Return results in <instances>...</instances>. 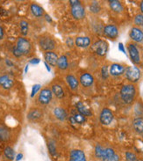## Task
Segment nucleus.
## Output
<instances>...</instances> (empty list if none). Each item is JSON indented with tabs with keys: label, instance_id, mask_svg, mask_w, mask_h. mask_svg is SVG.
Listing matches in <instances>:
<instances>
[{
	"label": "nucleus",
	"instance_id": "nucleus-1",
	"mask_svg": "<svg viewBox=\"0 0 143 161\" xmlns=\"http://www.w3.org/2000/svg\"><path fill=\"white\" fill-rule=\"evenodd\" d=\"M135 95H136V89L134 85L128 84L122 86L120 90V97L124 101V103L131 104L135 100Z\"/></svg>",
	"mask_w": 143,
	"mask_h": 161
},
{
	"label": "nucleus",
	"instance_id": "nucleus-2",
	"mask_svg": "<svg viewBox=\"0 0 143 161\" xmlns=\"http://www.w3.org/2000/svg\"><path fill=\"white\" fill-rule=\"evenodd\" d=\"M21 56H27L29 55L32 50V44L25 37H19L18 38L16 42V45L14 46Z\"/></svg>",
	"mask_w": 143,
	"mask_h": 161
},
{
	"label": "nucleus",
	"instance_id": "nucleus-3",
	"mask_svg": "<svg viewBox=\"0 0 143 161\" xmlns=\"http://www.w3.org/2000/svg\"><path fill=\"white\" fill-rule=\"evenodd\" d=\"M39 45L46 52L53 51V49L56 48V41L48 35H43L40 37Z\"/></svg>",
	"mask_w": 143,
	"mask_h": 161
},
{
	"label": "nucleus",
	"instance_id": "nucleus-4",
	"mask_svg": "<svg viewBox=\"0 0 143 161\" xmlns=\"http://www.w3.org/2000/svg\"><path fill=\"white\" fill-rule=\"evenodd\" d=\"M126 79L132 83H136L140 79V70L136 66H129L125 70Z\"/></svg>",
	"mask_w": 143,
	"mask_h": 161
},
{
	"label": "nucleus",
	"instance_id": "nucleus-5",
	"mask_svg": "<svg viewBox=\"0 0 143 161\" xmlns=\"http://www.w3.org/2000/svg\"><path fill=\"white\" fill-rule=\"evenodd\" d=\"M92 50L100 57H104L108 51V43L104 40L97 41L92 45Z\"/></svg>",
	"mask_w": 143,
	"mask_h": 161
},
{
	"label": "nucleus",
	"instance_id": "nucleus-6",
	"mask_svg": "<svg viewBox=\"0 0 143 161\" xmlns=\"http://www.w3.org/2000/svg\"><path fill=\"white\" fill-rule=\"evenodd\" d=\"M53 93L52 91L49 88H43L41 91L40 92L38 100L40 104L48 105L50 103V101L52 100Z\"/></svg>",
	"mask_w": 143,
	"mask_h": 161
},
{
	"label": "nucleus",
	"instance_id": "nucleus-7",
	"mask_svg": "<svg viewBox=\"0 0 143 161\" xmlns=\"http://www.w3.org/2000/svg\"><path fill=\"white\" fill-rule=\"evenodd\" d=\"M127 49L132 62L135 64H139L140 63V57L139 49L137 48L136 45L134 43H129L127 46Z\"/></svg>",
	"mask_w": 143,
	"mask_h": 161
},
{
	"label": "nucleus",
	"instance_id": "nucleus-8",
	"mask_svg": "<svg viewBox=\"0 0 143 161\" xmlns=\"http://www.w3.org/2000/svg\"><path fill=\"white\" fill-rule=\"evenodd\" d=\"M100 122L103 125H109L113 121V114L112 110L109 108H104L99 115Z\"/></svg>",
	"mask_w": 143,
	"mask_h": 161
},
{
	"label": "nucleus",
	"instance_id": "nucleus-9",
	"mask_svg": "<svg viewBox=\"0 0 143 161\" xmlns=\"http://www.w3.org/2000/svg\"><path fill=\"white\" fill-rule=\"evenodd\" d=\"M71 15L76 19H82L85 17V9L82 4L71 7Z\"/></svg>",
	"mask_w": 143,
	"mask_h": 161
},
{
	"label": "nucleus",
	"instance_id": "nucleus-10",
	"mask_svg": "<svg viewBox=\"0 0 143 161\" xmlns=\"http://www.w3.org/2000/svg\"><path fill=\"white\" fill-rule=\"evenodd\" d=\"M104 35L110 39H116L119 35L118 27L114 25H107L104 26Z\"/></svg>",
	"mask_w": 143,
	"mask_h": 161
},
{
	"label": "nucleus",
	"instance_id": "nucleus-11",
	"mask_svg": "<svg viewBox=\"0 0 143 161\" xmlns=\"http://www.w3.org/2000/svg\"><path fill=\"white\" fill-rule=\"evenodd\" d=\"M69 161H87L85 154L82 150L74 149L70 152V160Z\"/></svg>",
	"mask_w": 143,
	"mask_h": 161
},
{
	"label": "nucleus",
	"instance_id": "nucleus-12",
	"mask_svg": "<svg viewBox=\"0 0 143 161\" xmlns=\"http://www.w3.org/2000/svg\"><path fill=\"white\" fill-rule=\"evenodd\" d=\"M125 67L119 64H113L110 66V70L109 73L113 76V77H119L121 76L123 73H125Z\"/></svg>",
	"mask_w": 143,
	"mask_h": 161
},
{
	"label": "nucleus",
	"instance_id": "nucleus-13",
	"mask_svg": "<svg viewBox=\"0 0 143 161\" xmlns=\"http://www.w3.org/2000/svg\"><path fill=\"white\" fill-rule=\"evenodd\" d=\"M79 82L83 87H89L92 86V84L94 83V78L92 77V75L85 72L80 76L79 78Z\"/></svg>",
	"mask_w": 143,
	"mask_h": 161
},
{
	"label": "nucleus",
	"instance_id": "nucleus-14",
	"mask_svg": "<svg viewBox=\"0 0 143 161\" xmlns=\"http://www.w3.org/2000/svg\"><path fill=\"white\" fill-rule=\"evenodd\" d=\"M130 38L136 42H141L143 41V32L139 27H133L130 31Z\"/></svg>",
	"mask_w": 143,
	"mask_h": 161
},
{
	"label": "nucleus",
	"instance_id": "nucleus-15",
	"mask_svg": "<svg viewBox=\"0 0 143 161\" xmlns=\"http://www.w3.org/2000/svg\"><path fill=\"white\" fill-rule=\"evenodd\" d=\"M44 57H45V62L50 64L51 66H56L57 64V61H58V56L56 52L54 51H48L44 54Z\"/></svg>",
	"mask_w": 143,
	"mask_h": 161
},
{
	"label": "nucleus",
	"instance_id": "nucleus-16",
	"mask_svg": "<svg viewBox=\"0 0 143 161\" xmlns=\"http://www.w3.org/2000/svg\"><path fill=\"white\" fill-rule=\"evenodd\" d=\"M0 86L5 90H9L13 86V80L8 75H1L0 76Z\"/></svg>",
	"mask_w": 143,
	"mask_h": 161
},
{
	"label": "nucleus",
	"instance_id": "nucleus-17",
	"mask_svg": "<svg viewBox=\"0 0 143 161\" xmlns=\"http://www.w3.org/2000/svg\"><path fill=\"white\" fill-rule=\"evenodd\" d=\"M75 44L79 48H87L91 45V39L87 36H79L75 40Z\"/></svg>",
	"mask_w": 143,
	"mask_h": 161
},
{
	"label": "nucleus",
	"instance_id": "nucleus-18",
	"mask_svg": "<svg viewBox=\"0 0 143 161\" xmlns=\"http://www.w3.org/2000/svg\"><path fill=\"white\" fill-rule=\"evenodd\" d=\"M76 108L77 109L78 113L81 114L83 116H91L92 115V112L91 111V109L88 108L85 105L82 103V101H78L77 103L76 104Z\"/></svg>",
	"mask_w": 143,
	"mask_h": 161
},
{
	"label": "nucleus",
	"instance_id": "nucleus-19",
	"mask_svg": "<svg viewBox=\"0 0 143 161\" xmlns=\"http://www.w3.org/2000/svg\"><path fill=\"white\" fill-rule=\"evenodd\" d=\"M66 82L69 85L70 88L72 90V91H75L78 88V86H79V81L77 80V79L73 76V75H67L66 76Z\"/></svg>",
	"mask_w": 143,
	"mask_h": 161
},
{
	"label": "nucleus",
	"instance_id": "nucleus-20",
	"mask_svg": "<svg viewBox=\"0 0 143 161\" xmlns=\"http://www.w3.org/2000/svg\"><path fill=\"white\" fill-rule=\"evenodd\" d=\"M41 115H42V113L40 109L33 108L27 114V119L31 122H35V121H38L40 118L41 117Z\"/></svg>",
	"mask_w": 143,
	"mask_h": 161
},
{
	"label": "nucleus",
	"instance_id": "nucleus-21",
	"mask_svg": "<svg viewBox=\"0 0 143 161\" xmlns=\"http://www.w3.org/2000/svg\"><path fill=\"white\" fill-rule=\"evenodd\" d=\"M54 114L56 118H57L59 121H65L68 118V113L66 112V110L62 108L57 107L54 110Z\"/></svg>",
	"mask_w": 143,
	"mask_h": 161
},
{
	"label": "nucleus",
	"instance_id": "nucleus-22",
	"mask_svg": "<svg viewBox=\"0 0 143 161\" xmlns=\"http://www.w3.org/2000/svg\"><path fill=\"white\" fill-rule=\"evenodd\" d=\"M30 10L32 14L36 18H40L44 15V10L41 6L37 4H32L30 5Z\"/></svg>",
	"mask_w": 143,
	"mask_h": 161
},
{
	"label": "nucleus",
	"instance_id": "nucleus-23",
	"mask_svg": "<svg viewBox=\"0 0 143 161\" xmlns=\"http://www.w3.org/2000/svg\"><path fill=\"white\" fill-rule=\"evenodd\" d=\"M51 91H52L53 94L56 96V98H58V99H62L65 96V92H64L63 88L60 85H58V84L53 85Z\"/></svg>",
	"mask_w": 143,
	"mask_h": 161
},
{
	"label": "nucleus",
	"instance_id": "nucleus-24",
	"mask_svg": "<svg viewBox=\"0 0 143 161\" xmlns=\"http://www.w3.org/2000/svg\"><path fill=\"white\" fill-rule=\"evenodd\" d=\"M109 5H110L111 9L113 10L114 13H122L123 10H124V7H123L122 4L118 0H110L109 1Z\"/></svg>",
	"mask_w": 143,
	"mask_h": 161
},
{
	"label": "nucleus",
	"instance_id": "nucleus-25",
	"mask_svg": "<svg viewBox=\"0 0 143 161\" xmlns=\"http://www.w3.org/2000/svg\"><path fill=\"white\" fill-rule=\"evenodd\" d=\"M133 127L137 133L143 134V117L135 118L133 122Z\"/></svg>",
	"mask_w": 143,
	"mask_h": 161
},
{
	"label": "nucleus",
	"instance_id": "nucleus-26",
	"mask_svg": "<svg viewBox=\"0 0 143 161\" xmlns=\"http://www.w3.org/2000/svg\"><path fill=\"white\" fill-rule=\"evenodd\" d=\"M56 65L60 70H66L69 67L68 57H66V56H61V57L58 58Z\"/></svg>",
	"mask_w": 143,
	"mask_h": 161
},
{
	"label": "nucleus",
	"instance_id": "nucleus-27",
	"mask_svg": "<svg viewBox=\"0 0 143 161\" xmlns=\"http://www.w3.org/2000/svg\"><path fill=\"white\" fill-rule=\"evenodd\" d=\"M11 137V134L8 129L4 127H0V141L7 142Z\"/></svg>",
	"mask_w": 143,
	"mask_h": 161
},
{
	"label": "nucleus",
	"instance_id": "nucleus-28",
	"mask_svg": "<svg viewBox=\"0 0 143 161\" xmlns=\"http://www.w3.org/2000/svg\"><path fill=\"white\" fill-rule=\"evenodd\" d=\"M4 154L5 158L9 159V160H13L15 158V153H14V150H13L11 146H6L4 150Z\"/></svg>",
	"mask_w": 143,
	"mask_h": 161
},
{
	"label": "nucleus",
	"instance_id": "nucleus-29",
	"mask_svg": "<svg viewBox=\"0 0 143 161\" xmlns=\"http://www.w3.org/2000/svg\"><path fill=\"white\" fill-rule=\"evenodd\" d=\"M19 26H20V33L23 36H26L28 34V30H29V25L28 22L26 20H21L19 22Z\"/></svg>",
	"mask_w": 143,
	"mask_h": 161
},
{
	"label": "nucleus",
	"instance_id": "nucleus-30",
	"mask_svg": "<svg viewBox=\"0 0 143 161\" xmlns=\"http://www.w3.org/2000/svg\"><path fill=\"white\" fill-rule=\"evenodd\" d=\"M116 153L114 152V150L113 148H105L104 149V156L102 158V159L101 160L104 161L106 160V159H108L110 158L113 157L114 155H115Z\"/></svg>",
	"mask_w": 143,
	"mask_h": 161
},
{
	"label": "nucleus",
	"instance_id": "nucleus-31",
	"mask_svg": "<svg viewBox=\"0 0 143 161\" xmlns=\"http://www.w3.org/2000/svg\"><path fill=\"white\" fill-rule=\"evenodd\" d=\"M73 119L74 121L76 123H77V124H82V123H84V122H86V117L85 116H83L81 114H73Z\"/></svg>",
	"mask_w": 143,
	"mask_h": 161
},
{
	"label": "nucleus",
	"instance_id": "nucleus-32",
	"mask_svg": "<svg viewBox=\"0 0 143 161\" xmlns=\"http://www.w3.org/2000/svg\"><path fill=\"white\" fill-rule=\"evenodd\" d=\"M104 147H102L101 145L99 144H98L97 146H96L95 148V156L98 158H99V159H102V158L104 156Z\"/></svg>",
	"mask_w": 143,
	"mask_h": 161
},
{
	"label": "nucleus",
	"instance_id": "nucleus-33",
	"mask_svg": "<svg viewBox=\"0 0 143 161\" xmlns=\"http://www.w3.org/2000/svg\"><path fill=\"white\" fill-rule=\"evenodd\" d=\"M101 10V7H100V4H98V2L97 1H94L92 2L90 6V11H91L92 13H98Z\"/></svg>",
	"mask_w": 143,
	"mask_h": 161
},
{
	"label": "nucleus",
	"instance_id": "nucleus-34",
	"mask_svg": "<svg viewBox=\"0 0 143 161\" xmlns=\"http://www.w3.org/2000/svg\"><path fill=\"white\" fill-rule=\"evenodd\" d=\"M135 113L137 116L141 117L143 115V105L141 103H137L135 107Z\"/></svg>",
	"mask_w": 143,
	"mask_h": 161
},
{
	"label": "nucleus",
	"instance_id": "nucleus-35",
	"mask_svg": "<svg viewBox=\"0 0 143 161\" xmlns=\"http://www.w3.org/2000/svg\"><path fill=\"white\" fill-rule=\"evenodd\" d=\"M48 151H49V153H50L52 156H56V145H55V144L53 143L52 141L48 142Z\"/></svg>",
	"mask_w": 143,
	"mask_h": 161
},
{
	"label": "nucleus",
	"instance_id": "nucleus-36",
	"mask_svg": "<svg viewBox=\"0 0 143 161\" xmlns=\"http://www.w3.org/2000/svg\"><path fill=\"white\" fill-rule=\"evenodd\" d=\"M126 161H138V158L135 153H131V152H126Z\"/></svg>",
	"mask_w": 143,
	"mask_h": 161
},
{
	"label": "nucleus",
	"instance_id": "nucleus-37",
	"mask_svg": "<svg viewBox=\"0 0 143 161\" xmlns=\"http://www.w3.org/2000/svg\"><path fill=\"white\" fill-rule=\"evenodd\" d=\"M40 87L41 86L40 85V84H35L32 87V92H31V98H34L36 94H37V92L40 91Z\"/></svg>",
	"mask_w": 143,
	"mask_h": 161
},
{
	"label": "nucleus",
	"instance_id": "nucleus-38",
	"mask_svg": "<svg viewBox=\"0 0 143 161\" xmlns=\"http://www.w3.org/2000/svg\"><path fill=\"white\" fill-rule=\"evenodd\" d=\"M135 24L137 26H143V14H137L135 18Z\"/></svg>",
	"mask_w": 143,
	"mask_h": 161
},
{
	"label": "nucleus",
	"instance_id": "nucleus-39",
	"mask_svg": "<svg viewBox=\"0 0 143 161\" xmlns=\"http://www.w3.org/2000/svg\"><path fill=\"white\" fill-rule=\"evenodd\" d=\"M101 74H102V78L103 79H107L109 76V70H108V67L107 65H104L103 66V68H102V70H101Z\"/></svg>",
	"mask_w": 143,
	"mask_h": 161
},
{
	"label": "nucleus",
	"instance_id": "nucleus-40",
	"mask_svg": "<svg viewBox=\"0 0 143 161\" xmlns=\"http://www.w3.org/2000/svg\"><path fill=\"white\" fill-rule=\"evenodd\" d=\"M40 63V59H39V58H33L29 62V64H33V65H37V64H39Z\"/></svg>",
	"mask_w": 143,
	"mask_h": 161
},
{
	"label": "nucleus",
	"instance_id": "nucleus-41",
	"mask_svg": "<svg viewBox=\"0 0 143 161\" xmlns=\"http://www.w3.org/2000/svg\"><path fill=\"white\" fill-rule=\"evenodd\" d=\"M69 2H70V4L71 5V7L78 5V4H81V1H79V0H70Z\"/></svg>",
	"mask_w": 143,
	"mask_h": 161
},
{
	"label": "nucleus",
	"instance_id": "nucleus-42",
	"mask_svg": "<svg viewBox=\"0 0 143 161\" xmlns=\"http://www.w3.org/2000/svg\"><path fill=\"white\" fill-rule=\"evenodd\" d=\"M104 161H119V155L115 154L113 157L110 158H108V159H106V160H104Z\"/></svg>",
	"mask_w": 143,
	"mask_h": 161
},
{
	"label": "nucleus",
	"instance_id": "nucleus-43",
	"mask_svg": "<svg viewBox=\"0 0 143 161\" xmlns=\"http://www.w3.org/2000/svg\"><path fill=\"white\" fill-rule=\"evenodd\" d=\"M119 49L122 53H124L125 55L126 54V50H125V48H124V45H123V43H121V42L119 43Z\"/></svg>",
	"mask_w": 143,
	"mask_h": 161
},
{
	"label": "nucleus",
	"instance_id": "nucleus-44",
	"mask_svg": "<svg viewBox=\"0 0 143 161\" xmlns=\"http://www.w3.org/2000/svg\"><path fill=\"white\" fill-rule=\"evenodd\" d=\"M7 14H8V13H7V11L5 9L0 7V16H5Z\"/></svg>",
	"mask_w": 143,
	"mask_h": 161
},
{
	"label": "nucleus",
	"instance_id": "nucleus-45",
	"mask_svg": "<svg viewBox=\"0 0 143 161\" xmlns=\"http://www.w3.org/2000/svg\"><path fill=\"white\" fill-rule=\"evenodd\" d=\"M4 31L3 26H0V40H2L4 38Z\"/></svg>",
	"mask_w": 143,
	"mask_h": 161
},
{
	"label": "nucleus",
	"instance_id": "nucleus-46",
	"mask_svg": "<svg viewBox=\"0 0 143 161\" xmlns=\"http://www.w3.org/2000/svg\"><path fill=\"white\" fill-rule=\"evenodd\" d=\"M45 19H46L48 23H51V22H52V19H51V17H50L48 14H45Z\"/></svg>",
	"mask_w": 143,
	"mask_h": 161
},
{
	"label": "nucleus",
	"instance_id": "nucleus-47",
	"mask_svg": "<svg viewBox=\"0 0 143 161\" xmlns=\"http://www.w3.org/2000/svg\"><path fill=\"white\" fill-rule=\"evenodd\" d=\"M5 64H6V65L9 66V67L13 66V63L11 61V60H9V59H6V60H5Z\"/></svg>",
	"mask_w": 143,
	"mask_h": 161
},
{
	"label": "nucleus",
	"instance_id": "nucleus-48",
	"mask_svg": "<svg viewBox=\"0 0 143 161\" xmlns=\"http://www.w3.org/2000/svg\"><path fill=\"white\" fill-rule=\"evenodd\" d=\"M22 158H23V154L22 153H19L17 156H16V161L21 160Z\"/></svg>",
	"mask_w": 143,
	"mask_h": 161
},
{
	"label": "nucleus",
	"instance_id": "nucleus-49",
	"mask_svg": "<svg viewBox=\"0 0 143 161\" xmlns=\"http://www.w3.org/2000/svg\"><path fill=\"white\" fill-rule=\"evenodd\" d=\"M44 64H45V67H46V69H47V70H48V72H50V71H51V68H50V66H49V64H47L46 62L44 63Z\"/></svg>",
	"mask_w": 143,
	"mask_h": 161
},
{
	"label": "nucleus",
	"instance_id": "nucleus-50",
	"mask_svg": "<svg viewBox=\"0 0 143 161\" xmlns=\"http://www.w3.org/2000/svg\"><path fill=\"white\" fill-rule=\"evenodd\" d=\"M67 42V44L70 43V47H71V46H72V45H73V43H74L73 41H72V40L70 39V38H69V39L67 40V42Z\"/></svg>",
	"mask_w": 143,
	"mask_h": 161
},
{
	"label": "nucleus",
	"instance_id": "nucleus-51",
	"mask_svg": "<svg viewBox=\"0 0 143 161\" xmlns=\"http://www.w3.org/2000/svg\"><path fill=\"white\" fill-rule=\"evenodd\" d=\"M140 12H141L143 14V1L140 2Z\"/></svg>",
	"mask_w": 143,
	"mask_h": 161
},
{
	"label": "nucleus",
	"instance_id": "nucleus-52",
	"mask_svg": "<svg viewBox=\"0 0 143 161\" xmlns=\"http://www.w3.org/2000/svg\"><path fill=\"white\" fill-rule=\"evenodd\" d=\"M28 68H29V65H28V64H26V67H25V73H27V71H28Z\"/></svg>",
	"mask_w": 143,
	"mask_h": 161
}]
</instances>
